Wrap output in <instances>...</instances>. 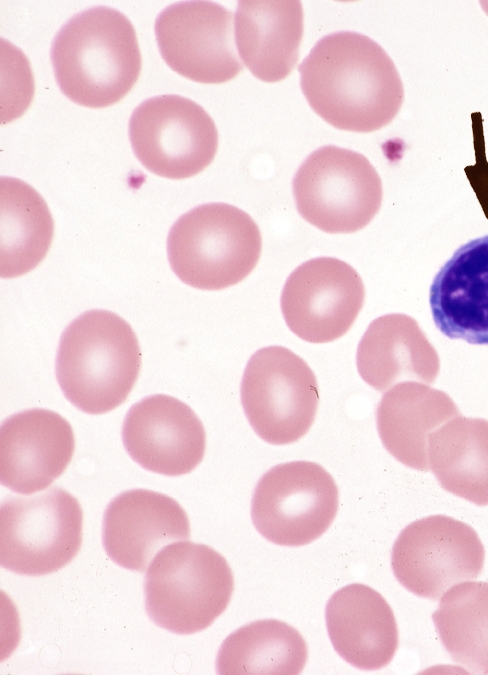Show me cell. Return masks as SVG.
I'll return each mask as SVG.
<instances>
[{"mask_svg": "<svg viewBox=\"0 0 488 675\" xmlns=\"http://www.w3.org/2000/svg\"><path fill=\"white\" fill-rule=\"evenodd\" d=\"M432 620L454 662L469 672L488 674V582L452 586L441 596Z\"/></svg>", "mask_w": 488, "mask_h": 675, "instance_id": "d4e9b609", "label": "cell"}, {"mask_svg": "<svg viewBox=\"0 0 488 675\" xmlns=\"http://www.w3.org/2000/svg\"><path fill=\"white\" fill-rule=\"evenodd\" d=\"M82 509L60 487L30 497L8 496L0 507V564L21 575L55 572L78 553Z\"/></svg>", "mask_w": 488, "mask_h": 675, "instance_id": "52a82bcc", "label": "cell"}, {"mask_svg": "<svg viewBox=\"0 0 488 675\" xmlns=\"http://www.w3.org/2000/svg\"><path fill=\"white\" fill-rule=\"evenodd\" d=\"M299 214L331 234L367 226L382 203V182L362 154L333 145L312 152L293 178Z\"/></svg>", "mask_w": 488, "mask_h": 675, "instance_id": "8992f818", "label": "cell"}, {"mask_svg": "<svg viewBox=\"0 0 488 675\" xmlns=\"http://www.w3.org/2000/svg\"><path fill=\"white\" fill-rule=\"evenodd\" d=\"M233 14L211 1L166 7L155 21L159 51L168 66L200 83H223L243 70L233 36Z\"/></svg>", "mask_w": 488, "mask_h": 675, "instance_id": "7c38bea8", "label": "cell"}, {"mask_svg": "<svg viewBox=\"0 0 488 675\" xmlns=\"http://www.w3.org/2000/svg\"><path fill=\"white\" fill-rule=\"evenodd\" d=\"M365 298L358 272L333 257L299 265L288 277L280 305L288 328L310 343L342 337L354 324Z\"/></svg>", "mask_w": 488, "mask_h": 675, "instance_id": "4fadbf2b", "label": "cell"}, {"mask_svg": "<svg viewBox=\"0 0 488 675\" xmlns=\"http://www.w3.org/2000/svg\"><path fill=\"white\" fill-rule=\"evenodd\" d=\"M262 237L256 222L226 203L197 206L170 229V266L185 284L201 290H221L238 284L255 268Z\"/></svg>", "mask_w": 488, "mask_h": 675, "instance_id": "5b68a950", "label": "cell"}, {"mask_svg": "<svg viewBox=\"0 0 488 675\" xmlns=\"http://www.w3.org/2000/svg\"><path fill=\"white\" fill-rule=\"evenodd\" d=\"M326 625L336 652L361 670L387 666L398 648V628L393 611L380 593L354 583L329 599Z\"/></svg>", "mask_w": 488, "mask_h": 675, "instance_id": "ac0fdd59", "label": "cell"}, {"mask_svg": "<svg viewBox=\"0 0 488 675\" xmlns=\"http://www.w3.org/2000/svg\"><path fill=\"white\" fill-rule=\"evenodd\" d=\"M485 550L468 524L433 515L406 526L391 555L395 578L416 596L437 600L455 584L476 579Z\"/></svg>", "mask_w": 488, "mask_h": 675, "instance_id": "8fae6325", "label": "cell"}, {"mask_svg": "<svg viewBox=\"0 0 488 675\" xmlns=\"http://www.w3.org/2000/svg\"><path fill=\"white\" fill-rule=\"evenodd\" d=\"M53 219L41 195L12 177L0 179V276L14 278L34 269L53 238Z\"/></svg>", "mask_w": 488, "mask_h": 675, "instance_id": "603a6c76", "label": "cell"}, {"mask_svg": "<svg viewBox=\"0 0 488 675\" xmlns=\"http://www.w3.org/2000/svg\"><path fill=\"white\" fill-rule=\"evenodd\" d=\"M233 588L232 570L221 554L207 545L174 542L159 551L147 569L146 612L159 627L193 634L225 611Z\"/></svg>", "mask_w": 488, "mask_h": 675, "instance_id": "277c9868", "label": "cell"}, {"mask_svg": "<svg viewBox=\"0 0 488 675\" xmlns=\"http://www.w3.org/2000/svg\"><path fill=\"white\" fill-rule=\"evenodd\" d=\"M333 477L319 464L292 461L269 469L251 500L256 530L281 546H303L322 536L338 511Z\"/></svg>", "mask_w": 488, "mask_h": 675, "instance_id": "9c48e42d", "label": "cell"}, {"mask_svg": "<svg viewBox=\"0 0 488 675\" xmlns=\"http://www.w3.org/2000/svg\"><path fill=\"white\" fill-rule=\"evenodd\" d=\"M429 302L434 323L445 336L488 345V235L459 247L441 267Z\"/></svg>", "mask_w": 488, "mask_h": 675, "instance_id": "e0dca14e", "label": "cell"}, {"mask_svg": "<svg viewBox=\"0 0 488 675\" xmlns=\"http://www.w3.org/2000/svg\"><path fill=\"white\" fill-rule=\"evenodd\" d=\"M102 537L113 562L144 571L163 546L188 540L190 525L186 512L173 498L133 489L119 494L107 506Z\"/></svg>", "mask_w": 488, "mask_h": 675, "instance_id": "2e32d148", "label": "cell"}, {"mask_svg": "<svg viewBox=\"0 0 488 675\" xmlns=\"http://www.w3.org/2000/svg\"><path fill=\"white\" fill-rule=\"evenodd\" d=\"M140 365V347L131 326L113 312L90 310L64 330L56 376L65 397L76 408L103 414L127 399Z\"/></svg>", "mask_w": 488, "mask_h": 675, "instance_id": "3957f363", "label": "cell"}, {"mask_svg": "<svg viewBox=\"0 0 488 675\" xmlns=\"http://www.w3.org/2000/svg\"><path fill=\"white\" fill-rule=\"evenodd\" d=\"M122 440L130 457L144 469L167 476L191 472L202 461L206 434L194 411L167 395H153L126 414Z\"/></svg>", "mask_w": 488, "mask_h": 675, "instance_id": "5bb4252c", "label": "cell"}, {"mask_svg": "<svg viewBox=\"0 0 488 675\" xmlns=\"http://www.w3.org/2000/svg\"><path fill=\"white\" fill-rule=\"evenodd\" d=\"M356 364L361 378L379 392L411 380L431 384L440 370L437 351L417 321L402 313L370 323L359 342Z\"/></svg>", "mask_w": 488, "mask_h": 675, "instance_id": "d6986e66", "label": "cell"}, {"mask_svg": "<svg viewBox=\"0 0 488 675\" xmlns=\"http://www.w3.org/2000/svg\"><path fill=\"white\" fill-rule=\"evenodd\" d=\"M429 468L446 491L488 505V420L461 415L428 438Z\"/></svg>", "mask_w": 488, "mask_h": 675, "instance_id": "7402d4cb", "label": "cell"}, {"mask_svg": "<svg viewBox=\"0 0 488 675\" xmlns=\"http://www.w3.org/2000/svg\"><path fill=\"white\" fill-rule=\"evenodd\" d=\"M51 62L64 95L91 108L121 100L141 71L132 23L105 6L79 12L61 27L52 42Z\"/></svg>", "mask_w": 488, "mask_h": 675, "instance_id": "7a4b0ae2", "label": "cell"}, {"mask_svg": "<svg viewBox=\"0 0 488 675\" xmlns=\"http://www.w3.org/2000/svg\"><path fill=\"white\" fill-rule=\"evenodd\" d=\"M461 415L444 391L415 381L391 387L381 398L376 425L385 449L403 465L428 471V438L447 421Z\"/></svg>", "mask_w": 488, "mask_h": 675, "instance_id": "ffe728a7", "label": "cell"}, {"mask_svg": "<svg viewBox=\"0 0 488 675\" xmlns=\"http://www.w3.org/2000/svg\"><path fill=\"white\" fill-rule=\"evenodd\" d=\"M304 638L292 626L259 620L230 634L216 660L218 674H299L307 661Z\"/></svg>", "mask_w": 488, "mask_h": 675, "instance_id": "cb8c5ba5", "label": "cell"}, {"mask_svg": "<svg viewBox=\"0 0 488 675\" xmlns=\"http://www.w3.org/2000/svg\"><path fill=\"white\" fill-rule=\"evenodd\" d=\"M240 395L251 427L273 445L302 438L314 422L319 403L314 372L304 359L283 346L264 347L251 356Z\"/></svg>", "mask_w": 488, "mask_h": 675, "instance_id": "ba28073f", "label": "cell"}, {"mask_svg": "<svg viewBox=\"0 0 488 675\" xmlns=\"http://www.w3.org/2000/svg\"><path fill=\"white\" fill-rule=\"evenodd\" d=\"M132 149L150 172L184 179L204 170L214 159L218 132L209 114L179 95L143 101L129 121Z\"/></svg>", "mask_w": 488, "mask_h": 675, "instance_id": "30bf717a", "label": "cell"}, {"mask_svg": "<svg viewBox=\"0 0 488 675\" xmlns=\"http://www.w3.org/2000/svg\"><path fill=\"white\" fill-rule=\"evenodd\" d=\"M303 36L300 1H240L235 13V43L250 72L278 82L294 69Z\"/></svg>", "mask_w": 488, "mask_h": 675, "instance_id": "44dd1931", "label": "cell"}, {"mask_svg": "<svg viewBox=\"0 0 488 675\" xmlns=\"http://www.w3.org/2000/svg\"><path fill=\"white\" fill-rule=\"evenodd\" d=\"M299 72L311 108L340 130H379L394 119L404 99L392 59L377 42L360 33L324 36Z\"/></svg>", "mask_w": 488, "mask_h": 675, "instance_id": "6da1fadb", "label": "cell"}, {"mask_svg": "<svg viewBox=\"0 0 488 675\" xmlns=\"http://www.w3.org/2000/svg\"><path fill=\"white\" fill-rule=\"evenodd\" d=\"M75 440L70 423L56 412L29 409L0 428V481L29 495L48 487L70 463Z\"/></svg>", "mask_w": 488, "mask_h": 675, "instance_id": "9a60e30c", "label": "cell"}]
</instances>
